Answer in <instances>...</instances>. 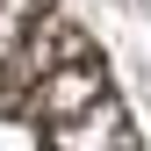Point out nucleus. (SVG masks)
<instances>
[{
  "label": "nucleus",
  "instance_id": "f257e3e1",
  "mask_svg": "<svg viewBox=\"0 0 151 151\" xmlns=\"http://www.w3.org/2000/svg\"><path fill=\"white\" fill-rule=\"evenodd\" d=\"M0 151H144L101 43L58 0H0Z\"/></svg>",
  "mask_w": 151,
  "mask_h": 151
}]
</instances>
